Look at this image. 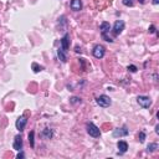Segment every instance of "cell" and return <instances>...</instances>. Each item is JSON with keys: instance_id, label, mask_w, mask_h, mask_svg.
<instances>
[{"instance_id": "cell-1", "label": "cell", "mask_w": 159, "mask_h": 159, "mask_svg": "<svg viewBox=\"0 0 159 159\" xmlns=\"http://www.w3.org/2000/svg\"><path fill=\"white\" fill-rule=\"evenodd\" d=\"M86 128H87V133L91 136V137H93V138H98V137L101 136V131H99V128H98L96 124L87 123Z\"/></svg>"}, {"instance_id": "cell-2", "label": "cell", "mask_w": 159, "mask_h": 159, "mask_svg": "<svg viewBox=\"0 0 159 159\" xmlns=\"http://www.w3.org/2000/svg\"><path fill=\"white\" fill-rule=\"evenodd\" d=\"M96 102H97V104L99 106V107H103V108L109 107V106L112 104L111 98L108 96H106V94H101V96H98L97 99H96Z\"/></svg>"}, {"instance_id": "cell-3", "label": "cell", "mask_w": 159, "mask_h": 159, "mask_svg": "<svg viewBox=\"0 0 159 159\" xmlns=\"http://www.w3.org/2000/svg\"><path fill=\"white\" fill-rule=\"evenodd\" d=\"M104 52H106V50L102 45H96L92 50V54L96 59H102V57L104 56Z\"/></svg>"}, {"instance_id": "cell-4", "label": "cell", "mask_w": 159, "mask_h": 159, "mask_svg": "<svg viewBox=\"0 0 159 159\" xmlns=\"http://www.w3.org/2000/svg\"><path fill=\"white\" fill-rule=\"evenodd\" d=\"M137 101H138L139 106H142L143 108H149L150 104H152L150 98L147 97V96H138V97H137Z\"/></svg>"}, {"instance_id": "cell-5", "label": "cell", "mask_w": 159, "mask_h": 159, "mask_svg": "<svg viewBox=\"0 0 159 159\" xmlns=\"http://www.w3.org/2000/svg\"><path fill=\"white\" fill-rule=\"evenodd\" d=\"M124 21L123 20H117L114 23V25H113V34L114 35H119L122 31L124 30Z\"/></svg>"}, {"instance_id": "cell-6", "label": "cell", "mask_w": 159, "mask_h": 159, "mask_svg": "<svg viewBox=\"0 0 159 159\" xmlns=\"http://www.w3.org/2000/svg\"><path fill=\"white\" fill-rule=\"evenodd\" d=\"M26 123H28V119H26L25 116H21V117H19L16 119V122H15V126H16V129L20 131V132H23L24 128H25V126Z\"/></svg>"}, {"instance_id": "cell-7", "label": "cell", "mask_w": 159, "mask_h": 159, "mask_svg": "<svg viewBox=\"0 0 159 159\" xmlns=\"http://www.w3.org/2000/svg\"><path fill=\"white\" fill-rule=\"evenodd\" d=\"M129 133V131L127 129V127H122V128H116L113 131V137L114 138H117V137H126V136H128Z\"/></svg>"}, {"instance_id": "cell-8", "label": "cell", "mask_w": 159, "mask_h": 159, "mask_svg": "<svg viewBox=\"0 0 159 159\" xmlns=\"http://www.w3.org/2000/svg\"><path fill=\"white\" fill-rule=\"evenodd\" d=\"M13 147L15 150H21V148H23V138H21V136L18 134L15 136L14 138V143H13Z\"/></svg>"}, {"instance_id": "cell-9", "label": "cell", "mask_w": 159, "mask_h": 159, "mask_svg": "<svg viewBox=\"0 0 159 159\" xmlns=\"http://www.w3.org/2000/svg\"><path fill=\"white\" fill-rule=\"evenodd\" d=\"M61 47L65 51L68 50V47H70V34H65L63 35V38L61 39Z\"/></svg>"}, {"instance_id": "cell-10", "label": "cell", "mask_w": 159, "mask_h": 159, "mask_svg": "<svg viewBox=\"0 0 159 159\" xmlns=\"http://www.w3.org/2000/svg\"><path fill=\"white\" fill-rule=\"evenodd\" d=\"M70 6L73 11H80V10L82 9V1L81 0H71Z\"/></svg>"}, {"instance_id": "cell-11", "label": "cell", "mask_w": 159, "mask_h": 159, "mask_svg": "<svg viewBox=\"0 0 159 159\" xmlns=\"http://www.w3.org/2000/svg\"><path fill=\"white\" fill-rule=\"evenodd\" d=\"M52 136H54V132H52V129H50V128H46L41 132V137L44 139H51Z\"/></svg>"}, {"instance_id": "cell-12", "label": "cell", "mask_w": 159, "mask_h": 159, "mask_svg": "<svg viewBox=\"0 0 159 159\" xmlns=\"http://www.w3.org/2000/svg\"><path fill=\"white\" fill-rule=\"evenodd\" d=\"M117 147L119 149V153H126L128 150V144H127V142H124V141H119L117 143Z\"/></svg>"}, {"instance_id": "cell-13", "label": "cell", "mask_w": 159, "mask_h": 159, "mask_svg": "<svg viewBox=\"0 0 159 159\" xmlns=\"http://www.w3.org/2000/svg\"><path fill=\"white\" fill-rule=\"evenodd\" d=\"M66 52L67 51H65L62 49V47H60L59 50H57V56H59V59L62 61V62H66L67 61V55H66Z\"/></svg>"}, {"instance_id": "cell-14", "label": "cell", "mask_w": 159, "mask_h": 159, "mask_svg": "<svg viewBox=\"0 0 159 159\" xmlns=\"http://www.w3.org/2000/svg\"><path fill=\"white\" fill-rule=\"evenodd\" d=\"M99 29H101V33H102V35L103 34H107L108 31H109V29H111V25H109V23H107V21H103V23L101 24Z\"/></svg>"}, {"instance_id": "cell-15", "label": "cell", "mask_w": 159, "mask_h": 159, "mask_svg": "<svg viewBox=\"0 0 159 159\" xmlns=\"http://www.w3.org/2000/svg\"><path fill=\"white\" fill-rule=\"evenodd\" d=\"M158 149V144L157 143H150V144H148V147H147V152L148 153H153V152H155Z\"/></svg>"}, {"instance_id": "cell-16", "label": "cell", "mask_w": 159, "mask_h": 159, "mask_svg": "<svg viewBox=\"0 0 159 159\" xmlns=\"http://www.w3.org/2000/svg\"><path fill=\"white\" fill-rule=\"evenodd\" d=\"M34 137H35V132L34 131H31L30 133H29V143H30V146L31 147H35V139H34Z\"/></svg>"}, {"instance_id": "cell-17", "label": "cell", "mask_w": 159, "mask_h": 159, "mask_svg": "<svg viewBox=\"0 0 159 159\" xmlns=\"http://www.w3.org/2000/svg\"><path fill=\"white\" fill-rule=\"evenodd\" d=\"M31 67H33V70H34V72H35V73H38V72H40V71L44 70V67H42V66H39L36 62H33V65H31Z\"/></svg>"}, {"instance_id": "cell-18", "label": "cell", "mask_w": 159, "mask_h": 159, "mask_svg": "<svg viewBox=\"0 0 159 159\" xmlns=\"http://www.w3.org/2000/svg\"><path fill=\"white\" fill-rule=\"evenodd\" d=\"M70 102H71L72 104H81L82 99L80 98V97H71V98H70Z\"/></svg>"}, {"instance_id": "cell-19", "label": "cell", "mask_w": 159, "mask_h": 159, "mask_svg": "<svg viewBox=\"0 0 159 159\" xmlns=\"http://www.w3.org/2000/svg\"><path fill=\"white\" fill-rule=\"evenodd\" d=\"M122 3H123V5H126V6H133L134 0H122Z\"/></svg>"}, {"instance_id": "cell-20", "label": "cell", "mask_w": 159, "mask_h": 159, "mask_svg": "<svg viewBox=\"0 0 159 159\" xmlns=\"http://www.w3.org/2000/svg\"><path fill=\"white\" fill-rule=\"evenodd\" d=\"M127 70H128L129 72H137L138 68H137V66H134V65H129L128 67H127Z\"/></svg>"}, {"instance_id": "cell-21", "label": "cell", "mask_w": 159, "mask_h": 159, "mask_svg": "<svg viewBox=\"0 0 159 159\" xmlns=\"http://www.w3.org/2000/svg\"><path fill=\"white\" fill-rule=\"evenodd\" d=\"M138 138H139L141 143H143V142L146 141V133H144V132H141V133H139V136H138Z\"/></svg>"}, {"instance_id": "cell-22", "label": "cell", "mask_w": 159, "mask_h": 159, "mask_svg": "<svg viewBox=\"0 0 159 159\" xmlns=\"http://www.w3.org/2000/svg\"><path fill=\"white\" fill-rule=\"evenodd\" d=\"M154 33H155V26L152 25L150 28H149V34H154Z\"/></svg>"}, {"instance_id": "cell-23", "label": "cell", "mask_w": 159, "mask_h": 159, "mask_svg": "<svg viewBox=\"0 0 159 159\" xmlns=\"http://www.w3.org/2000/svg\"><path fill=\"white\" fill-rule=\"evenodd\" d=\"M16 158H18V159H20V158H25V153H24V152H20L19 154L16 155Z\"/></svg>"}, {"instance_id": "cell-24", "label": "cell", "mask_w": 159, "mask_h": 159, "mask_svg": "<svg viewBox=\"0 0 159 159\" xmlns=\"http://www.w3.org/2000/svg\"><path fill=\"white\" fill-rule=\"evenodd\" d=\"M152 3L154 4V5H158L159 4V0H152Z\"/></svg>"}, {"instance_id": "cell-25", "label": "cell", "mask_w": 159, "mask_h": 159, "mask_svg": "<svg viewBox=\"0 0 159 159\" xmlns=\"http://www.w3.org/2000/svg\"><path fill=\"white\" fill-rule=\"evenodd\" d=\"M155 132H157V133H159V126L155 127Z\"/></svg>"}, {"instance_id": "cell-26", "label": "cell", "mask_w": 159, "mask_h": 159, "mask_svg": "<svg viewBox=\"0 0 159 159\" xmlns=\"http://www.w3.org/2000/svg\"><path fill=\"white\" fill-rule=\"evenodd\" d=\"M76 52H81V50H80V47H78V46L76 47Z\"/></svg>"}, {"instance_id": "cell-27", "label": "cell", "mask_w": 159, "mask_h": 159, "mask_svg": "<svg viewBox=\"0 0 159 159\" xmlns=\"http://www.w3.org/2000/svg\"><path fill=\"white\" fill-rule=\"evenodd\" d=\"M144 1H146V0H139V3H142V4H143V3H144Z\"/></svg>"}]
</instances>
